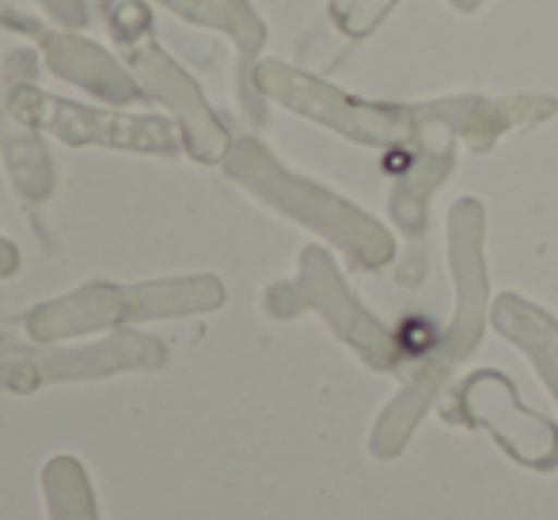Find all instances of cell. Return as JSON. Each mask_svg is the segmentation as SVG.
<instances>
[{"label":"cell","instance_id":"1","mask_svg":"<svg viewBox=\"0 0 558 520\" xmlns=\"http://www.w3.org/2000/svg\"><path fill=\"white\" fill-rule=\"evenodd\" d=\"M251 92L365 148L426 145L434 137H452L463 141L471 153H486L501 133L529 130V125H539L558 114V99L547 92L445 96L422 99V104L365 99L278 58H263L251 69Z\"/></svg>","mask_w":558,"mask_h":520},{"label":"cell","instance_id":"2","mask_svg":"<svg viewBox=\"0 0 558 520\" xmlns=\"http://www.w3.org/2000/svg\"><path fill=\"white\" fill-rule=\"evenodd\" d=\"M38 58L31 50H12L4 58V84L0 107L15 114L23 125L61 141L69 148H111L133 156H179L183 133L171 118L160 114H125V110L88 107L65 96H50L35 84Z\"/></svg>","mask_w":558,"mask_h":520},{"label":"cell","instance_id":"3","mask_svg":"<svg viewBox=\"0 0 558 520\" xmlns=\"http://www.w3.org/2000/svg\"><path fill=\"white\" fill-rule=\"evenodd\" d=\"M225 304V286L214 274H191V278H156V281H88L65 297L43 301L27 312L31 342H69V338L99 335L125 323L179 319V315L217 312Z\"/></svg>","mask_w":558,"mask_h":520},{"label":"cell","instance_id":"4","mask_svg":"<svg viewBox=\"0 0 558 520\" xmlns=\"http://www.w3.org/2000/svg\"><path fill=\"white\" fill-rule=\"evenodd\" d=\"M221 168L235 186L255 194L258 202H266L270 209L286 213V217L301 220L312 232L338 243L353 263L380 266L391 258V235L373 217H365L357 206L342 202L338 194L289 171L258 137H235L228 145Z\"/></svg>","mask_w":558,"mask_h":520},{"label":"cell","instance_id":"5","mask_svg":"<svg viewBox=\"0 0 558 520\" xmlns=\"http://www.w3.org/2000/svg\"><path fill=\"white\" fill-rule=\"evenodd\" d=\"M107 31L114 35L122 61L130 65L148 104H156L179 125L186 156L198 164H221L232 133L217 118L202 84L163 50L145 0H107Z\"/></svg>","mask_w":558,"mask_h":520},{"label":"cell","instance_id":"6","mask_svg":"<svg viewBox=\"0 0 558 520\" xmlns=\"http://www.w3.org/2000/svg\"><path fill=\"white\" fill-rule=\"evenodd\" d=\"M452 266H456V286H460V304H456V319L448 327L445 342L437 353H429L422 376L396 399L380 425V445L388 437H407L414 422H418L422 407L429 403L441 380L452 373V365L478 342V330L486 319V270H483V209L475 198L456 202L452 209Z\"/></svg>","mask_w":558,"mask_h":520},{"label":"cell","instance_id":"7","mask_svg":"<svg viewBox=\"0 0 558 520\" xmlns=\"http://www.w3.org/2000/svg\"><path fill=\"white\" fill-rule=\"evenodd\" d=\"M168 361L160 338L141 330H114L99 342L65 346V342H35L0 350V391L31 396L46 384H76V380H107L118 373H153Z\"/></svg>","mask_w":558,"mask_h":520},{"label":"cell","instance_id":"8","mask_svg":"<svg viewBox=\"0 0 558 520\" xmlns=\"http://www.w3.org/2000/svg\"><path fill=\"white\" fill-rule=\"evenodd\" d=\"M266 309L274 315H293L301 309H316L327 323L368 361V365L388 368L396 361V338L380 327L350 293H345L342 278H338L335 263L319 247H304L301 255V278L296 286H274L266 293Z\"/></svg>","mask_w":558,"mask_h":520},{"label":"cell","instance_id":"9","mask_svg":"<svg viewBox=\"0 0 558 520\" xmlns=\"http://www.w3.org/2000/svg\"><path fill=\"white\" fill-rule=\"evenodd\" d=\"M4 27L27 35L38 46V58L50 69L58 81L73 84V88L88 92L92 99L107 107H133L145 104V92L133 81L130 65L118 53L104 50L99 43H92L88 35H81L76 27H46V23L31 20V15L4 12Z\"/></svg>","mask_w":558,"mask_h":520},{"label":"cell","instance_id":"10","mask_svg":"<svg viewBox=\"0 0 558 520\" xmlns=\"http://www.w3.org/2000/svg\"><path fill=\"white\" fill-rule=\"evenodd\" d=\"M153 4L168 8L171 15H179L191 27H206L225 35L235 46V53H240L243 92H251V69L263 61L266 38H270L263 15L255 12L251 0H153Z\"/></svg>","mask_w":558,"mask_h":520},{"label":"cell","instance_id":"11","mask_svg":"<svg viewBox=\"0 0 558 520\" xmlns=\"http://www.w3.org/2000/svg\"><path fill=\"white\" fill-rule=\"evenodd\" d=\"M46 133L35 125H23L15 114L0 107V156H4L8 183L31 206H43L58 186V171H53V156L43 145Z\"/></svg>","mask_w":558,"mask_h":520},{"label":"cell","instance_id":"12","mask_svg":"<svg viewBox=\"0 0 558 520\" xmlns=\"http://www.w3.org/2000/svg\"><path fill=\"white\" fill-rule=\"evenodd\" d=\"M494 323L506 338H513L521 350L532 353L536 368L544 373V380L551 384L558 396V323L547 312L524 304L521 297H501L494 304Z\"/></svg>","mask_w":558,"mask_h":520},{"label":"cell","instance_id":"13","mask_svg":"<svg viewBox=\"0 0 558 520\" xmlns=\"http://www.w3.org/2000/svg\"><path fill=\"white\" fill-rule=\"evenodd\" d=\"M46 517L50 520H99L92 479L76 456H53L43 468Z\"/></svg>","mask_w":558,"mask_h":520},{"label":"cell","instance_id":"14","mask_svg":"<svg viewBox=\"0 0 558 520\" xmlns=\"http://www.w3.org/2000/svg\"><path fill=\"white\" fill-rule=\"evenodd\" d=\"M399 0H331L327 4V20L345 43H361L368 38L384 20L391 15Z\"/></svg>","mask_w":558,"mask_h":520},{"label":"cell","instance_id":"15","mask_svg":"<svg viewBox=\"0 0 558 520\" xmlns=\"http://www.w3.org/2000/svg\"><path fill=\"white\" fill-rule=\"evenodd\" d=\"M35 4L58 27H84L88 23V0H35Z\"/></svg>","mask_w":558,"mask_h":520},{"label":"cell","instance_id":"16","mask_svg":"<svg viewBox=\"0 0 558 520\" xmlns=\"http://www.w3.org/2000/svg\"><path fill=\"white\" fill-rule=\"evenodd\" d=\"M15 270H20V247L0 235V278H12Z\"/></svg>","mask_w":558,"mask_h":520},{"label":"cell","instance_id":"17","mask_svg":"<svg viewBox=\"0 0 558 520\" xmlns=\"http://www.w3.org/2000/svg\"><path fill=\"white\" fill-rule=\"evenodd\" d=\"M448 4L456 8V12H463V15H471V12H478V8L486 4V0H448Z\"/></svg>","mask_w":558,"mask_h":520}]
</instances>
